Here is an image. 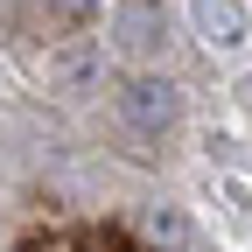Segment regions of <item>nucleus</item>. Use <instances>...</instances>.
<instances>
[{
  "label": "nucleus",
  "mask_w": 252,
  "mask_h": 252,
  "mask_svg": "<svg viewBox=\"0 0 252 252\" xmlns=\"http://www.w3.org/2000/svg\"><path fill=\"white\" fill-rule=\"evenodd\" d=\"M119 119L140 140H168L182 126V91L168 77H133V84H119Z\"/></svg>",
  "instance_id": "1"
},
{
  "label": "nucleus",
  "mask_w": 252,
  "mask_h": 252,
  "mask_svg": "<svg viewBox=\"0 0 252 252\" xmlns=\"http://www.w3.org/2000/svg\"><path fill=\"white\" fill-rule=\"evenodd\" d=\"M112 49L126 63L168 56V7H161V0H119V7H112Z\"/></svg>",
  "instance_id": "2"
},
{
  "label": "nucleus",
  "mask_w": 252,
  "mask_h": 252,
  "mask_svg": "<svg viewBox=\"0 0 252 252\" xmlns=\"http://www.w3.org/2000/svg\"><path fill=\"white\" fill-rule=\"evenodd\" d=\"M189 21H196V35H203L210 49H238L245 28H252L245 0H189Z\"/></svg>",
  "instance_id": "3"
},
{
  "label": "nucleus",
  "mask_w": 252,
  "mask_h": 252,
  "mask_svg": "<svg viewBox=\"0 0 252 252\" xmlns=\"http://www.w3.org/2000/svg\"><path fill=\"white\" fill-rule=\"evenodd\" d=\"M147 231H154V245H168V252H175V245H189V224H182L175 210H154V217H147Z\"/></svg>",
  "instance_id": "4"
}]
</instances>
